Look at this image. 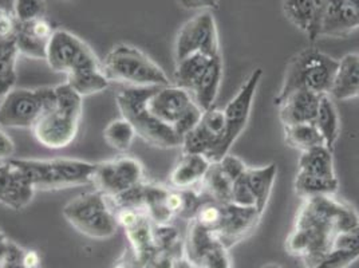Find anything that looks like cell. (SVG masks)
<instances>
[{"label":"cell","instance_id":"cell-1","mask_svg":"<svg viewBox=\"0 0 359 268\" xmlns=\"http://www.w3.org/2000/svg\"><path fill=\"white\" fill-rule=\"evenodd\" d=\"M359 224L357 212L332 196L306 199L297 216L295 228L287 239V250L299 256L307 268L331 251L335 238Z\"/></svg>","mask_w":359,"mask_h":268},{"label":"cell","instance_id":"cell-2","mask_svg":"<svg viewBox=\"0 0 359 268\" xmlns=\"http://www.w3.org/2000/svg\"><path fill=\"white\" fill-rule=\"evenodd\" d=\"M55 88V105L46 110L31 132L48 149L60 150L74 142L83 114V98L66 82Z\"/></svg>","mask_w":359,"mask_h":268},{"label":"cell","instance_id":"cell-3","mask_svg":"<svg viewBox=\"0 0 359 268\" xmlns=\"http://www.w3.org/2000/svg\"><path fill=\"white\" fill-rule=\"evenodd\" d=\"M339 60L323 51L309 47L295 54L285 67L282 88L275 97V105L295 91H310L318 95L330 94Z\"/></svg>","mask_w":359,"mask_h":268},{"label":"cell","instance_id":"cell-4","mask_svg":"<svg viewBox=\"0 0 359 268\" xmlns=\"http://www.w3.org/2000/svg\"><path fill=\"white\" fill-rule=\"evenodd\" d=\"M102 69L110 82L128 88H161L170 85L158 63L137 46L121 42L113 46L102 60Z\"/></svg>","mask_w":359,"mask_h":268},{"label":"cell","instance_id":"cell-5","mask_svg":"<svg viewBox=\"0 0 359 268\" xmlns=\"http://www.w3.org/2000/svg\"><path fill=\"white\" fill-rule=\"evenodd\" d=\"M35 191H60L93 184L95 163L79 159H15Z\"/></svg>","mask_w":359,"mask_h":268},{"label":"cell","instance_id":"cell-6","mask_svg":"<svg viewBox=\"0 0 359 268\" xmlns=\"http://www.w3.org/2000/svg\"><path fill=\"white\" fill-rule=\"evenodd\" d=\"M156 88H126L116 95L121 117L135 128L137 137L158 149L181 147V137L175 129L156 119L147 107V101Z\"/></svg>","mask_w":359,"mask_h":268},{"label":"cell","instance_id":"cell-7","mask_svg":"<svg viewBox=\"0 0 359 268\" xmlns=\"http://www.w3.org/2000/svg\"><path fill=\"white\" fill-rule=\"evenodd\" d=\"M62 215L79 234L90 239L113 238L118 229L110 200L95 189L73 197L62 209Z\"/></svg>","mask_w":359,"mask_h":268},{"label":"cell","instance_id":"cell-8","mask_svg":"<svg viewBox=\"0 0 359 268\" xmlns=\"http://www.w3.org/2000/svg\"><path fill=\"white\" fill-rule=\"evenodd\" d=\"M55 88H15L0 102L3 129H32L46 110L55 105Z\"/></svg>","mask_w":359,"mask_h":268},{"label":"cell","instance_id":"cell-9","mask_svg":"<svg viewBox=\"0 0 359 268\" xmlns=\"http://www.w3.org/2000/svg\"><path fill=\"white\" fill-rule=\"evenodd\" d=\"M46 62L51 70L65 75L102 67V60L89 43L65 29H55L53 32L47 45Z\"/></svg>","mask_w":359,"mask_h":268},{"label":"cell","instance_id":"cell-10","mask_svg":"<svg viewBox=\"0 0 359 268\" xmlns=\"http://www.w3.org/2000/svg\"><path fill=\"white\" fill-rule=\"evenodd\" d=\"M145 184L142 163L132 156H120L95 163L93 184L95 191L109 200H116Z\"/></svg>","mask_w":359,"mask_h":268},{"label":"cell","instance_id":"cell-11","mask_svg":"<svg viewBox=\"0 0 359 268\" xmlns=\"http://www.w3.org/2000/svg\"><path fill=\"white\" fill-rule=\"evenodd\" d=\"M195 53H204L212 58L222 57L216 20L210 11L189 19L177 32L175 42V62Z\"/></svg>","mask_w":359,"mask_h":268},{"label":"cell","instance_id":"cell-12","mask_svg":"<svg viewBox=\"0 0 359 268\" xmlns=\"http://www.w3.org/2000/svg\"><path fill=\"white\" fill-rule=\"evenodd\" d=\"M262 78H263V70L255 69L247 78V81L241 85L238 94L223 109L225 119V135L219 149L217 163L224 157L225 154L229 153L231 147L236 142V140L244 132L251 117L255 94Z\"/></svg>","mask_w":359,"mask_h":268},{"label":"cell","instance_id":"cell-13","mask_svg":"<svg viewBox=\"0 0 359 268\" xmlns=\"http://www.w3.org/2000/svg\"><path fill=\"white\" fill-rule=\"evenodd\" d=\"M187 259L197 268H232L228 248L213 231L196 220L188 234Z\"/></svg>","mask_w":359,"mask_h":268},{"label":"cell","instance_id":"cell-14","mask_svg":"<svg viewBox=\"0 0 359 268\" xmlns=\"http://www.w3.org/2000/svg\"><path fill=\"white\" fill-rule=\"evenodd\" d=\"M195 104L188 90L170 83L156 88L147 101V107L156 119L173 128Z\"/></svg>","mask_w":359,"mask_h":268},{"label":"cell","instance_id":"cell-15","mask_svg":"<svg viewBox=\"0 0 359 268\" xmlns=\"http://www.w3.org/2000/svg\"><path fill=\"white\" fill-rule=\"evenodd\" d=\"M35 189L23 170L15 163V157L0 163V204L13 209L27 208L35 196Z\"/></svg>","mask_w":359,"mask_h":268},{"label":"cell","instance_id":"cell-16","mask_svg":"<svg viewBox=\"0 0 359 268\" xmlns=\"http://www.w3.org/2000/svg\"><path fill=\"white\" fill-rule=\"evenodd\" d=\"M359 29V0H327L319 36L342 38Z\"/></svg>","mask_w":359,"mask_h":268},{"label":"cell","instance_id":"cell-17","mask_svg":"<svg viewBox=\"0 0 359 268\" xmlns=\"http://www.w3.org/2000/svg\"><path fill=\"white\" fill-rule=\"evenodd\" d=\"M327 0H283L285 18L311 41L319 38Z\"/></svg>","mask_w":359,"mask_h":268},{"label":"cell","instance_id":"cell-18","mask_svg":"<svg viewBox=\"0 0 359 268\" xmlns=\"http://www.w3.org/2000/svg\"><path fill=\"white\" fill-rule=\"evenodd\" d=\"M320 95L310 91H295L278 104L279 117L283 126L314 123Z\"/></svg>","mask_w":359,"mask_h":268},{"label":"cell","instance_id":"cell-19","mask_svg":"<svg viewBox=\"0 0 359 268\" xmlns=\"http://www.w3.org/2000/svg\"><path fill=\"white\" fill-rule=\"evenodd\" d=\"M210 164V160L203 154L182 153L169 175V184L175 189H191L204 180Z\"/></svg>","mask_w":359,"mask_h":268},{"label":"cell","instance_id":"cell-20","mask_svg":"<svg viewBox=\"0 0 359 268\" xmlns=\"http://www.w3.org/2000/svg\"><path fill=\"white\" fill-rule=\"evenodd\" d=\"M330 95L338 101L359 97V54H347L339 60Z\"/></svg>","mask_w":359,"mask_h":268},{"label":"cell","instance_id":"cell-21","mask_svg":"<svg viewBox=\"0 0 359 268\" xmlns=\"http://www.w3.org/2000/svg\"><path fill=\"white\" fill-rule=\"evenodd\" d=\"M223 81V60L222 57L213 58L201 79L197 82L195 89L191 91L196 104L203 112L215 107V101L219 95L220 85Z\"/></svg>","mask_w":359,"mask_h":268},{"label":"cell","instance_id":"cell-22","mask_svg":"<svg viewBox=\"0 0 359 268\" xmlns=\"http://www.w3.org/2000/svg\"><path fill=\"white\" fill-rule=\"evenodd\" d=\"M276 165L269 164L260 168H247L245 170V180L248 188L254 196L255 208L262 216L264 209L267 207L269 196L272 192V187L276 179Z\"/></svg>","mask_w":359,"mask_h":268},{"label":"cell","instance_id":"cell-23","mask_svg":"<svg viewBox=\"0 0 359 268\" xmlns=\"http://www.w3.org/2000/svg\"><path fill=\"white\" fill-rule=\"evenodd\" d=\"M314 123L319 133L322 134L325 145L334 152L341 132V119L337 106L334 104V98L330 94L320 95L319 109Z\"/></svg>","mask_w":359,"mask_h":268},{"label":"cell","instance_id":"cell-24","mask_svg":"<svg viewBox=\"0 0 359 268\" xmlns=\"http://www.w3.org/2000/svg\"><path fill=\"white\" fill-rule=\"evenodd\" d=\"M212 60V57L204 53H195L184 60L176 62L175 85L191 93L195 89L197 82L201 79L205 70L208 69Z\"/></svg>","mask_w":359,"mask_h":268},{"label":"cell","instance_id":"cell-25","mask_svg":"<svg viewBox=\"0 0 359 268\" xmlns=\"http://www.w3.org/2000/svg\"><path fill=\"white\" fill-rule=\"evenodd\" d=\"M298 172L319 177H337L334 170L332 150H330L325 145H320L313 149L302 152Z\"/></svg>","mask_w":359,"mask_h":268},{"label":"cell","instance_id":"cell-26","mask_svg":"<svg viewBox=\"0 0 359 268\" xmlns=\"http://www.w3.org/2000/svg\"><path fill=\"white\" fill-rule=\"evenodd\" d=\"M66 83L82 97H89L105 91L110 86V81L106 76L104 69H88L73 74L66 75Z\"/></svg>","mask_w":359,"mask_h":268},{"label":"cell","instance_id":"cell-27","mask_svg":"<svg viewBox=\"0 0 359 268\" xmlns=\"http://www.w3.org/2000/svg\"><path fill=\"white\" fill-rule=\"evenodd\" d=\"M104 138L106 144L111 149L117 150L120 153H126L135 144L137 133L133 125L128 119H113L106 125L104 129Z\"/></svg>","mask_w":359,"mask_h":268},{"label":"cell","instance_id":"cell-28","mask_svg":"<svg viewBox=\"0 0 359 268\" xmlns=\"http://www.w3.org/2000/svg\"><path fill=\"white\" fill-rule=\"evenodd\" d=\"M339 182L337 177H319L299 173L295 179V191L303 199H311L318 196H332L337 194Z\"/></svg>","mask_w":359,"mask_h":268},{"label":"cell","instance_id":"cell-29","mask_svg":"<svg viewBox=\"0 0 359 268\" xmlns=\"http://www.w3.org/2000/svg\"><path fill=\"white\" fill-rule=\"evenodd\" d=\"M285 142L300 152L325 145L322 134L319 133L315 123H299L285 126Z\"/></svg>","mask_w":359,"mask_h":268},{"label":"cell","instance_id":"cell-30","mask_svg":"<svg viewBox=\"0 0 359 268\" xmlns=\"http://www.w3.org/2000/svg\"><path fill=\"white\" fill-rule=\"evenodd\" d=\"M18 20L11 10L0 7V60L19 58L16 50Z\"/></svg>","mask_w":359,"mask_h":268},{"label":"cell","instance_id":"cell-31","mask_svg":"<svg viewBox=\"0 0 359 268\" xmlns=\"http://www.w3.org/2000/svg\"><path fill=\"white\" fill-rule=\"evenodd\" d=\"M205 187V191L210 194L215 203L225 204L231 203V192H232V181L228 179L220 169L217 163L210 164V170L205 177L201 181Z\"/></svg>","mask_w":359,"mask_h":268},{"label":"cell","instance_id":"cell-32","mask_svg":"<svg viewBox=\"0 0 359 268\" xmlns=\"http://www.w3.org/2000/svg\"><path fill=\"white\" fill-rule=\"evenodd\" d=\"M18 36H16V50L19 57H26L30 60H46L47 45L48 42L34 35L25 25L18 23Z\"/></svg>","mask_w":359,"mask_h":268},{"label":"cell","instance_id":"cell-33","mask_svg":"<svg viewBox=\"0 0 359 268\" xmlns=\"http://www.w3.org/2000/svg\"><path fill=\"white\" fill-rule=\"evenodd\" d=\"M13 14L18 23H30L46 18L47 1L46 0H13Z\"/></svg>","mask_w":359,"mask_h":268},{"label":"cell","instance_id":"cell-34","mask_svg":"<svg viewBox=\"0 0 359 268\" xmlns=\"http://www.w3.org/2000/svg\"><path fill=\"white\" fill-rule=\"evenodd\" d=\"M19 58L0 60V102L6 98V95L16 88V63Z\"/></svg>","mask_w":359,"mask_h":268},{"label":"cell","instance_id":"cell-35","mask_svg":"<svg viewBox=\"0 0 359 268\" xmlns=\"http://www.w3.org/2000/svg\"><path fill=\"white\" fill-rule=\"evenodd\" d=\"M358 257V255L355 253H347L338 248H331V251L311 268H347Z\"/></svg>","mask_w":359,"mask_h":268},{"label":"cell","instance_id":"cell-36","mask_svg":"<svg viewBox=\"0 0 359 268\" xmlns=\"http://www.w3.org/2000/svg\"><path fill=\"white\" fill-rule=\"evenodd\" d=\"M231 203L235 206H239V207L255 208L254 196L248 188L245 173L243 176H240L239 179L233 181L232 192H231Z\"/></svg>","mask_w":359,"mask_h":268},{"label":"cell","instance_id":"cell-37","mask_svg":"<svg viewBox=\"0 0 359 268\" xmlns=\"http://www.w3.org/2000/svg\"><path fill=\"white\" fill-rule=\"evenodd\" d=\"M220 169L223 170L225 176L231 180L232 182L235 180L239 179L240 176H243L247 170V165L244 164L243 160H240L239 157L232 156V154H225L224 157L217 163Z\"/></svg>","mask_w":359,"mask_h":268},{"label":"cell","instance_id":"cell-38","mask_svg":"<svg viewBox=\"0 0 359 268\" xmlns=\"http://www.w3.org/2000/svg\"><path fill=\"white\" fill-rule=\"evenodd\" d=\"M25 248L18 246L14 241L8 240L7 250L0 262L1 268H26L23 264V255H25Z\"/></svg>","mask_w":359,"mask_h":268},{"label":"cell","instance_id":"cell-39","mask_svg":"<svg viewBox=\"0 0 359 268\" xmlns=\"http://www.w3.org/2000/svg\"><path fill=\"white\" fill-rule=\"evenodd\" d=\"M14 154H15V144L13 138L0 126V163L14 159Z\"/></svg>","mask_w":359,"mask_h":268},{"label":"cell","instance_id":"cell-40","mask_svg":"<svg viewBox=\"0 0 359 268\" xmlns=\"http://www.w3.org/2000/svg\"><path fill=\"white\" fill-rule=\"evenodd\" d=\"M180 6L185 10H219V0H177Z\"/></svg>","mask_w":359,"mask_h":268},{"label":"cell","instance_id":"cell-41","mask_svg":"<svg viewBox=\"0 0 359 268\" xmlns=\"http://www.w3.org/2000/svg\"><path fill=\"white\" fill-rule=\"evenodd\" d=\"M23 264L26 268H41V256L36 251L26 250L23 255Z\"/></svg>","mask_w":359,"mask_h":268},{"label":"cell","instance_id":"cell-42","mask_svg":"<svg viewBox=\"0 0 359 268\" xmlns=\"http://www.w3.org/2000/svg\"><path fill=\"white\" fill-rule=\"evenodd\" d=\"M172 268H197L188 259H177L173 262Z\"/></svg>","mask_w":359,"mask_h":268},{"label":"cell","instance_id":"cell-43","mask_svg":"<svg viewBox=\"0 0 359 268\" xmlns=\"http://www.w3.org/2000/svg\"><path fill=\"white\" fill-rule=\"evenodd\" d=\"M0 7L11 10L13 8V0H0Z\"/></svg>","mask_w":359,"mask_h":268},{"label":"cell","instance_id":"cell-44","mask_svg":"<svg viewBox=\"0 0 359 268\" xmlns=\"http://www.w3.org/2000/svg\"><path fill=\"white\" fill-rule=\"evenodd\" d=\"M263 268H283L282 266H279V264H275V263H272V264H267L266 267Z\"/></svg>","mask_w":359,"mask_h":268},{"label":"cell","instance_id":"cell-45","mask_svg":"<svg viewBox=\"0 0 359 268\" xmlns=\"http://www.w3.org/2000/svg\"><path fill=\"white\" fill-rule=\"evenodd\" d=\"M0 268H1V267H0Z\"/></svg>","mask_w":359,"mask_h":268}]
</instances>
